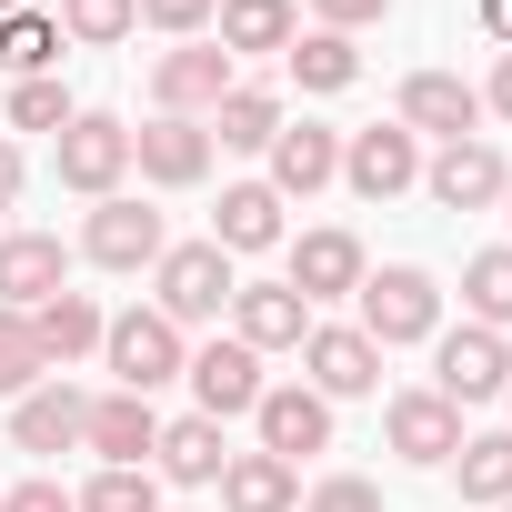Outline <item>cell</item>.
Returning <instances> with one entry per match:
<instances>
[{
    "mask_svg": "<svg viewBox=\"0 0 512 512\" xmlns=\"http://www.w3.org/2000/svg\"><path fill=\"white\" fill-rule=\"evenodd\" d=\"M362 272H372V262H362V241H352V231H302L282 282H292V292L322 312V302H352V292H362Z\"/></svg>",
    "mask_w": 512,
    "mask_h": 512,
    "instance_id": "21",
    "label": "cell"
},
{
    "mask_svg": "<svg viewBox=\"0 0 512 512\" xmlns=\"http://www.w3.org/2000/svg\"><path fill=\"white\" fill-rule=\"evenodd\" d=\"M342 181H352L362 201H402V191L422 181V141H412L402 121H372V131H342Z\"/></svg>",
    "mask_w": 512,
    "mask_h": 512,
    "instance_id": "10",
    "label": "cell"
},
{
    "mask_svg": "<svg viewBox=\"0 0 512 512\" xmlns=\"http://www.w3.org/2000/svg\"><path fill=\"white\" fill-rule=\"evenodd\" d=\"M81 422H91V392H71L61 372H51V382H31V392L11 402V442H21V452H41V462H51V452H81Z\"/></svg>",
    "mask_w": 512,
    "mask_h": 512,
    "instance_id": "20",
    "label": "cell"
},
{
    "mask_svg": "<svg viewBox=\"0 0 512 512\" xmlns=\"http://www.w3.org/2000/svg\"><path fill=\"white\" fill-rule=\"evenodd\" d=\"M502 512H512V502H502Z\"/></svg>",
    "mask_w": 512,
    "mask_h": 512,
    "instance_id": "46",
    "label": "cell"
},
{
    "mask_svg": "<svg viewBox=\"0 0 512 512\" xmlns=\"http://www.w3.org/2000/svg\"><path fill=\"white\" fill-rule=\"evenodd\" d=\"M71 111H81V101L61 91V71H51V81H11V131H51V141H61Z\"/></svg>",
    "mask_w": 512,
    "mask_h": 512,
    "instance_id": "34",
    "label": "cell"
},
{
    "mask_svg": "<svg viewBox=\"0 0 512 512\" xmlns=\"http://www.w3.org/2000/svg\"><path fill=\"white\" fill-rule=\"evenodd\" d=\"M262 161H272V191H282V201H312V191L342 181V131H322V121H282Z\"/></svg>",
    "mask_w": 512,
    "mask_h": 512,
    "instance_id": "19",
    "label": "cell"
},
{
    "mask_svg": "<svg viewBox=\"0 0 512 512\" xmlns=\"http://www.w3.org/2000/svg\"><path fill=\"white\" fill-rule=\"evenodd\" d=\"M231 51L221 41H181V51H161L151 61V111H171V121H211L221 101H231Z\"/></svg>",
    "mask_w": 512,
    "mask_h": 512,
    "instance_id": "5",
    "label": "cell"
},
{
    "mask_svg": "<svg viewBox=\"0 0 512 512\" xmlns=\"http://www.w3.org/2000/svg\"><path fill=\"white\" fill-rule=\"evenodd\" d=\"M11 11H21V0H0V21H11Z\"/></svg>",
    "mask_w": 512,
    "mask_h": 512,
    "instance_id": "44",
    "label": "cell"
},
{
    "mask_svg": "<svg viewBox=\"0 0 512 512\" xmlns=\"http://www.w3.org/2000/svg\"><path fill=\"white\" fill-rule=\"evenodd\" d=\"M211 11H221V0H141V21H151V31H171V41H201V31H211Z\"/></svg>",
    "mask_w": 512,
    "mask_h": 512,
    "instance_id": "37",
    "label": "cell"
},
{
    "mask_svg": "<svg viewBox=\"0 0 512 512\" xmlns=\"http://www.w3.org/2000/svg\"><path fill=\"white\" fill-rule=\"evenodd\" d=\"M161 251H171V231H161L151 201H131V191L91 201V221H81V262H101V272H151Z\"/></svg>",
    "mask_w": 512,
    "mask_h": 512,
    "instance_id": "6",
    "label": "cell"
},
{
    "mask_svg": "<svg viewBox=\"0 0 512 512\" xmlns=\"http://www.w3.org/2000/svg\"><path fill=\"white\" fill-rule=\"evenodd\" d=\"M282 71H292L302 91H352V81H362V51H352L342 31H302V41L282 51Z\"/></svg>",
    "mask_w": 512,
    "mask_h": 512,
    "instance_id": "31",
    "label": "cell"
},
{
    "mask_svg": "<svg viewBox=\"0 0 512 512\" xmlns=\"http://www.w3.org/2000/svg\"><path fill=\"white\" fill-rule=\"evenodd\" d=\"M302 382H312L322 402H362V392H382V352H372L352 322H312V332H302Z\"/></svg>",
    "mask_w": 512,
    "mask_h": 512,
    "instance_id": "11",
    "label": "cell"
},
{
    "mask_svg": "<svg viewBox=\"0 0 512 512\" xmlns=\"http://www.w3.org/2000/svg\"><path fill=\"white\" fill-rule=\"evenodd\" d=\"M462 322L512 332V241H492V251H472V262H462Z\"/></svg>",
    "mask_w": 512,
    "mask_h": 512,
    "instance_id": "29",
    "label": "cell"
},
{
    "mask_svg": "<svg viewBox=\"0 0 512 512\" xmlns=\"http://www.w3.org/2000/svg\"><path fill=\"white\" fill-rule=\"evenodd\" d=\"M211 41H221L231 61H262V51H292V41H302V11H292V0H221V11H211Z\"/></svg>",
    "mask_w": 512,
    "mask_h": 512,
    "instance_id": "24",
    "label": "cell"
},
{
    "mask_svg": "<svg viewBox=\"0 0 512 512\" xmlns=\"http://www.w3.org/2000/svg\"><path fill=\"white\" fill-rule=\"evenodd\" d=\"M382 442H392L412 472H442V462L462 452V412H452L432 382H422V392H392V402H382Z\"/></svg>",
    "mask_w": 512,
    "mask_h": 512,
    "instance_id": "12",
    "label": "cell"
},
{
    "mask_svg": "<svg viewBox=\"0 0 512 512\" xmlns=\"http://www.w3.org/2000/svg\"><path fill=\"white\" fill-rule=\"evenodd\" d=\"M0 512H81V502H71L51 472H41V482H11V492H0Z\"/></svg>",
    "mask_w": 512,
    "mask_h": 512,
    "instance_id": "39",
    "label": "cell"
},
{
    "mask_svg": "<svg viewBox=\"0 0 512 512\" xmlns=\"http://www.w3.org/2000/svg\"><path fill=\"white\" fill-rule=\"evenodd\" d=\"M502 382H512V342H502V332H482V322H462V332H432V392H442L452 412H472V402H502Z\"/></svg>",
    "mask_w": 512,
    "mask_h": 512,
    "instance_id": "4",
    "label": "cell"
},
{
    "mask_svg": "<svg viewBox=\"0 0 512 512\" xmlns=\"http://www.w3.org/2000/svg\"><path fill=\"white\" fill-rule=\"evenodd\" d=\"M502 402H512V382H502ZM502 432H512V422H502Z\"/></svg>",
    "mask_w": 512,
    "mask_h": 512,
    "instance_id": "45",
    "label": "cell"
},
{
    "mask_svg": "<svg viewBox=\"0 0 512 512\" xmlns=\"http://www.w3.org/2000/svg\"><path fill=\"white\" fill-rule=\"evenodd\" d=\"M352 302H362V322H352V332H362L372 352H412V342H432V332H442V282H432L422 262H382V272H362V292H352Z\"/></svg>",
    "mask_w": 512,
    "mask_h": 512,
    "instance_id": "1",
    "label": "cell"
},
{
    "mask_svg": "<svg viewBox=\"0 0 512 512\" xmlns=\"http://www.w3.org/2000/svg\"><path fill=\"white\" fill-rule=\"evenodd\" d=\"M81 452H101V472H151V452H161V412H151L141 392H101L91 422H81Z\"/></svg>",
    "mask_w": 512,
    "mask_h": 512,
    "instance_id": "15",
    "label": "cell"
},
{
    "mask_svg": "<svg viewBox=\"0 0 512 512\" xmlns=\"http://www.w3.org/2000/svg\"><path fill=\"white\" fill-rule=\"evenodd\" d=\"M221 462H231L221 422H211V412H181V422H161V452H151V482H181V492H201V482H221Z\"/></svg>",
    "mask_w": 512,
    "mask_h": 512,
    "instance_id": "22",
    "label": "cell"
},
{
    "mask_svg": "<svg viewBox=\"0 0 512 512\" xmlns=\"http://www.w3.org/2000/svg\"><path fill=\"white\" fill-rule=\"evenodd\" d=\"M502 181H512V161H502L492 141H442V151L422 161V191H432L442 211H492Z\"/></svg>",
    "mask_w": 512,
    "mask_h": 512,
    "instance_id": "16",
    "label": "cell"
},
{
    "mask_svg": "<svg viewBox=\"0 0 512 512\" xmlns=\"http://www.w3.org/2000/svg\"><path fill=\"white\" fill-rule=\"evenodd\" d=\"M121 181H131V121H111V111H71V131H61V191L111 201Z\"/></svg>",
    "mask_w": 512,
    "mask_h": 512,
    "instance_id": "7",
    "label": "cell"
},
{
    "mask_svg": "<svg viewBox=\"0 0 512 512\" xmlns=\"http://www.w3.org/2000/svg\"><path fill=\"white\" fill-rule=\"evenodd\" d=\"M101 362H111V392H161V382H181V362H191V342L151 312V302H131V312H111L101 322Z\"/></svg>",
    "mask_w": 512,
    "mask_h": 512,
    "instance_id": "3",
    "label": "cell"
},
{
    "mask_svg": "<svg viewBox=\"0 0 512 512\" xmlns=\"http://www.w3.org/2000/svg\"><path fill=\"white\" fill-rule=\"evenodd\" d=\"M392 121H402L412 141H482V91H472L462 71H412Z\"/></svg>",
    "mask_w": 512,
    "mask_h": 512,
    "instance_id": "8",
    "label": "cell"
},
{
    "mask_svg": "<svg viewBox=\"0 0 512 512\" xmlns=\"http://www.w3.org/2000/svg\"><path fill=\"white\" fill-rule=\"evenodd\" d=\"M61 41H81V51H111V41H131L141 31V0H61Z\"/></svg>",
    "mask_w": 512,
    "mask_h": 512,
    "instance_id": "32",
    "label": "cell"
},
{
    "mask_svg": "<svg viewBox=\"0 0 512 512\" xmlns=\"http://www.w3.org/2000/svg\"><path fill=\"white\" fill-rule=\"evenodd\" d=\"M101 322H111V312H101L91 292H51V302L31 312V342H41V362H51V372H71L81 352H101Z\"/></svg>",
    "mask_w": 512,
    "mask_h": 512,
    "instance_id": "26",
    "label": "cell"
},
{
    "mask_svg": "<svg viewBox=\"0 0 512 512\" xmlns=\"http://www.w3.org/2000/svg\"><path fill=\"white\" fill-rule=\"evenodd\" d=\"M31 382H51V362L31 342V312H0V402H21Z\"/></svg>",
    "mask_w": 512,
    "mask_h": 512,
    "instance_id": "33",
    "label": "cell"
},
{
    "mask_svg": "<svg viewBox=\"0 0 512 512\" xmlns=\"http://www.w3.org/2000/svg\"><path fill=\"white\" fill-rule=\"evenodd\" d=\"M211 241L231 251V262H241V251H282V191L272 181H231L221 211H211Z\"/></svg>",
    "mask_w": 512,
    "mask_h": 512,
    "instance_id": "25",
    "label": "cell"
},
{
    "mask_svg": "<svg viewBox=\"0 0 512 512\" xmlns=\"http://www.w3.org/2000/svg\"><path fill=\"white\" fill-rule=\"evenodd\" d=\"M302 512H382V492H372L362 472H332V482H312V492H302Z\"/></svg>",
    "mask_w": 512,
    "mask_h": 512,
    "instance_id": "36",
    "label": "cell"
},
{
    "mask_svg": "<svg viewBox=\"0 0 512 512\" xmlns=\"http://www.w3.org/2000/svg\"><path fill=\"white\" fill-rule=\"evenodd\" d=\"M302 332H312V302L292 292V282H241L231 292V342H251V352H302Z\"/></svg>",
    "mask_w": 512,
    "mask_h": 512,
    "instance_id": "17",
    "label": "cell"
},
{
    "mask_svg": "<svg viewBox=\"0 0 512 512\" xmlns=\"http://www.w3.org/2000/svg\"><path fill=\"white\" fill-rule=\"evenodd\" d=\"M472 11H482V31H492V41L512 51V0H472Z\"/></svg>",
    "mask_w": 512,
    "mask_h": 512,
    "instance_id": "42",
    "label": "cell"
},
{
    "mask_svg": "<svg viewBox=\"0 0 512 512\" xmlns=\"http://www.w3.org/2000/svg\"><path fill=\"white\" fill-rule=\"evenodd\" d=\"M452 482H462V502L502 512V502H512V432H462V452H452Z\"/></svg>",
    "mask_w": 512,
    "mask_h": 512,
    "instance_id": "28",
    "label": "cell"
},
{
    "mask_svg": "<svg viewBox=\"0 0 512 512\" xmlns=\"http://www.w3.org/2000/svg\"><path fill=\"white\" fill-rule=\"evenodd\" d=\"M21 181H31V171H21V141H11V131H0V211H11V201H21Z\"/></svg>",
    "mask_w": 512,
    "mask_h": 512,
    "instance_id": "41",
    "label": "cell"
},
{
    "mask_svg": "<svg viewBox=\"0 0 512 512\" xmlns=\"http://www.w3.org/2000/svg\"><path fill=\"white\" fill-rule=\"evenodd\" d=\"M71 502H81V512H161V482H151V472H91Z\"/></svg>",
    "mask_w": 512,
    "mask_h": 512,
    "instance_id": "35",
    "label": "cell"
},
{
    "mask_svg": "<svg viewBox=\"0 0 512 512\" xmlns=\"http://www.w3.org/2000/svg\"><path fill=\"white\" fill-rule=\"evenodd\" d=\"M292 111H282V91H262V81H231V101L211 111V151H272V131H282Z\"/></svg>",
    "mask_w": 512,
    "mask_h": 512,
    "instance_id": "27",
    "label": "cell"
},
{
    "mask_svg": "<svg viewBox=\"0 0 512 512\" xmlns=\"http://www.w3.org/2000/svg\"><path fill=\"white\" fill-rule=\"evenodd\" d=\"M482 111H492V121H512V51L492 61V81H482Z\"/></svg>",
    "mask_w": 512,
    "mask_h": 512,
    "instance_id": "40",
    "label": "cell"
},
{
    "mask_svg": "<svg viewBox=\"0 0 512 512\" xmlns=\"http://www.w3.org/2000/svg\"><path fill=\"white\" fill-rule=\"evenodd\" d=\"M502 221H512V181H502Z\"/></svg>",
    "mask_w": 512,
    "mask_h": 512,
    "instance_id": "43",
    "label": "cell"
},
{
    "mask_svg": "<svg viewBox=\"0 0 512 512\" xmlns=\"http://www.w3.org/2000/svg\"><path fill=\"white\" fill-rule=\"evenodd\" d=\"M221 512H302V472L251 442V452L221 462Z\"/></svg>",
    "mask_w": 512,
    "mask_h": 512,
    "instance_id": "23",
    "label": "cell"
},
{
    "mask_svg": "<svg viewBox=\"0 0 512 512\" xmlns=\"http://www.w3.org/2000/svg\"><path fill=\"white\" fill-rule=\"evenodd\" d=\"M131 171H141L151 191H191V181H211V121H171V111H151V121L131 131Z\"/></svg>",
    "mask_w": 512,
    "mask_h": 512,
    "instance_id": "9",
    "label": "cell"
},
{
    "mask_svg": "<svg viewBox=\"0 0 512 512\" xmlns=\"http://www.w3.org/2000/svg\"><path fill=\"white\" fill-rule=\"evenodd\" d=\"M231 292H241V272H231V251H221V241H171L161 262H151V312H161L171 332L221 322Z\"/></svg>",
    "mask_w": 512,
    "mask_h": 512,
    "instance_id": "2",
    "label": "cell"
},
{
    "mask_svg": "<svg viewBox=\"0 0 512 512\" xmlns=\"http://www.w3.org/2000/svg\"><path fill=\"white\" fill-rule=\"evenodd\" d=\"M51 292H71V251L51 231H0V312H41Z\"/></svg>",
    "mask_w": 512,
    "mask_h": 512,
    "instance_id": "18",
    "label": "cell"
},
{
    "mask_svg": "<svg viewBox=\"0 0 512 512\" xmlns=\"http://www.w3.org/2000/svg\"><path fill=\"white\" fill-rule=\"evenodd\" d=\"M251 432H262V452H282L302 472V452H332V402L312 382H272L262 402H251Z\"/></svg>",
    "mask_w": 512,
    "mask_h": 512,
    "instance_id": "14",
    "label": "cell"
},
{
    "mask_svg": "<svg viewBox=\"0 0 512 512\" xmlns=\"http://www.w3.org/2000/svg\"><path fill=\"white\" fill-rule=\"evenodd\" d=\"M181 382H191V402L211 412V422H231V412H251V402H262L272 382H262V352H251V342H201L191 362H181Z\"/></svg>",
    "mask_w": 512,
    "mask_h": 512,
    "instance_id": "13",
    "label": "cell"
},
{
    "mask_svg": "<svg viewBox=\"0 0 512 512\" xmlns=\"http://www.w3.org/2000/svg\"><path fill=\"white\" fill-rule=\"evenodd\" d=\"M372 21H392V0H312V31H372Z\"/></svg>",
    "mask_w": 512,
    "mask_h": 512,
    "instance_id": "38",
    "label": "cell"
},
{
    "mask_svg": "<svg viewBox=\"0 0 512 512\" xmlns=\"http://www.w3.org/2000/svg\"><path fill=\"white\" fill-rule=\"evenodd\" d=\"M0 71L11 81H51L61 71V21L51 11H11L0 21Z\"/></svg>",
    "mask_w": 512,
    "mask_h": 512,
    "instance_id": "30",
    "label": "cell"
}]
</instances>
